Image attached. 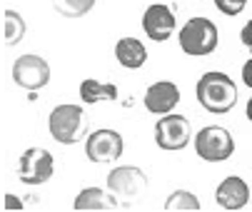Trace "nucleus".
<instances>
[{
  "instance_id": "f257e3e1",
  "label": "nucleus",
  "mask_w": 252,
  "mask_h": 212,
  "mask_svg": "<svg viewBox=\"0 0 252 212\" xmlns=\"http://www.w3.org/2000/svg\"><path fill=\"white\" fill-rule=\"evenodd\" d=\"M197 100L212 115H225L237 102V88L225 73H205L197 80Z\"/></svg>"
},
{
  "instance_id": "f03ea898",
  "label": "nucleus",
  "mask_w": 252,
  "mask_h": 212,
  "mask_svg": "<svg viewBox=\"0 0 252 212\" xmlns=\"http://www.w3.org/2000/svg\"><path fill=\"white\" fill-rule=\"evenodd\" d=\"M48 130L60 145H75L88 132V115L80 105H58L48 118Z\"/></svg>"
},
{
  "instance_id": "7ed1b4c3",
  "label": "nucleus",
  "mask_w": 252,
  "mask_h": 212,
  "mask_svg": "<svg viewBox=\"0 0 252 212\" xmlns=\"http://www.w3.org/2000/svg\"><path fill=\"white\" fill-rule=\"evenodd\" d=\"M180 48L188 55L205 58L212 55L218 48V28L207 18H192L180 30Z\"/></svg>"
},
{
  "instance_id": "20e7f679",
  "label": "nucleus",
  "mask_w": 252,
  "mask_h": 212,
  "mask_svg": "<svg viewBox=\"0 0 252 212\" xmlns=\"http://www.w3.org/2000/svg\"><path fill=\"white\" fill-rule=\"evenodd\" d=\"M195 152L207 162H225L235 152V140L225 127L210 125L195 135Z\"/></svg>"
},
{
  "instance_id": "39448f33",
  "label": "nucleus",
  "mask_w": 252,
  "mask_h": 212,
  "mask_svg": "<svg viewBox=\"0 0 252 212\" xmlns=\"http://www.w3.org/2000/svg\"><path fill=\"white\" fill-rule=\"evenodd\" d=\"M13 80L28 92H38L40 88L50 83V65L40 55H32V53L20 55L13 62Z\"/></svg>"
},
{
  "instance_id": "423d86ee",
  "label": "nucleus",
  "mask_w": 252,
  "mask_h": 212,
  "mask_svg": "<svg viewBox=\"0 0 252 212\" xmlns=\"http://www.w3.org/2000/svg\"><path fill=\"white\" fill-rule=\"evenodd\" d=\"M53 172H55V162L45 148H30L20 155L18 178L25 185H43L53 178Z\"/></svg>"
},
{
  "instance_id": "0eeeda50",
  "label": "nucleus",
  "mask_w": 252,
  "mask_h": 212,
  "mask_svg": "<svg viewBox=\"0 0 252 212\" xmlns=\"http://www.w3.org/2000/svg\"><path fill=\"white\" fill-rule=\"evenodd\" d=\"M107 190L120 200H135L148 190V175L135 165H120L107 175Z\"/></svg>"
},
{
  "instance_id": "6e6552de",
  "label": "nucleus",
  "mask_w": 252,
  "mask_h": 212,
  "mask_svg": "<svg viewBox=\"0 0 252 212\" xmlns=\"http://www.w3.org/2000/svg\"><path fill=\"white\" fill-rule=\"evenodd\" d=\"M155 143L162 150H183L190 143V122L185 115L167 113L155 125Z\"/></svg>"
},
{
  "instance_id": "1a4fd4ad",
  "label": "nucleus",
  "mask_w": 252,
  "mask_h": 212,
  "mask_svg": "<svg viewBox=\"0 0 252 212\" xmlns=\"http://www.w3.org/2000/svg\"><path fill=\"white\" fill-rule=\"evenodd\" d=\"M85 155L93 162H113L123 155V135L115 130H95L85 140Z\"/></svg>"
},
{
  "instance_id": "9d476101",
  "label": "nucleus",
  "mask_w": 252,
  "mask_h": 212,
  "mask_svg": "<svg viewBox=\"0 0 252 212\" xmlns=\"http://www.w3.org/2000/svg\"><path fill=\"white\" fill-rule=\"evenodd\" d=\"M142 30H145V35L150 40L155 43H165L172 30H175V13L162 5V3H155L145 10V15H142Z\"/></svg>"
},
{
  "instance_id": "9b49d317",
  "label": "nucleus",
  "mask_w": 252,
  "mask_h": 212,
  "mask_svg": "<svg viewBox=\"0 0 252 212\" xmlns=\"http://www.w3.org/2000/svg\"><path fill=\"white\" fill-rule=\"evenodd\" d=\"M180 102V88L172 80H160L153 83L145 92V108L153 115H167L172 113V108Z\"/></svg>"
},
{
  "instance_id": "f8f14e48",
  "label": "nucleus",
  "mask_w": 252,
  "mask_h": 212,
  "mask_svg": "<svg viewBox=\"0 0 252 212\" xmlns=\"http://www.w3.org/2000/svg\"><path fill=\"white\" fill-rule=\"evenodd\" d=\"M120 197L110 190H102V187H85L83 192H78L73 207L78 212H110V210H120L125 207L123 202H118Z\"/></svg>"
},
{
  "instance_id": "ddd939ff",
  "label": "nucleus",
  "mask_w": 252,
  "mask_h": 212,
  "mask_svg": "<svg viewBox=\"0 0 252 212\" xmlns=\"http://www.w3.org/2000/svg\"><path fill=\"white\" fill-rule=\"evenodd\" d=\"M215 200H218V205L222 210H242L247 202H250V187L242 178H237V175H230V178H225L218 190H215Z\"/></svg>"
},
{
  "instance_id": "4468645a",
  "label": "nucleus",
  "mask_w": 252,
  "mask_h": 212,
  "mask_svg": "<svg viewBox=\"0 0 252 212\" xmlns=\"http://www.w3.org/2000/svg\"><path fill=\"white\" fill-rule=\"evenodd\" d=\"M115 58H118V62L123 67L137 70V67L145 65L148 50H145V45H142L137 38H120L118 45H115Z\"/></svg>"
},
{
  "instance_id": "2eb2a0df",
  "label": "nucleus",
  "mask_w": 252,
  "mask_h": 212,
  "mask_svg": "<svg viewBox=\"0 0 252 212\" xmlns=\"http://www.w3.org/2000/svg\"><path fill=\"white\" fill-rule=\"evenodd\" d=\"M80 97L88 102V105H95V102H113L118 100V88L113 83H100V80H83L80 83Z\"/></svg>"
},
{
  "instance_id": "dca6fc26",
  "label": "nucleus",
  "mask_w": 252,
  "mask_h": 212,
  "mask_svg": "<svg viewBox=\"0 0 252 212\" xmlns=\"http://www.w3.org/2000/svg\"><path fill=\"white\" fill-rule=\"evenodd\" d=\"M25 35V20L20 13L15 10H5L3 13V40L5 45H18Z\"/></svg>"
},
{
  "instance_id": "f3484780",
  "label": "nucleus",
  "mask_w": 252,
  "mask_h": 212,
  "mask_svg": "<svg viewBox=\"0 0 252 212\" xmlns=\"http://www.w3.org/2000/svg\"><path fill=\"white\" fill-rule=\"evenodd\" d=\"M165 210L167 212H197L200 210V200L192 192H188V190H175L167 197Z\"/></svg>"
},
{
  "instance_id": "a211bd4d",
  "label": "nucleus",
  "mask_w": 252,
  "mask_h": 212,
  "mask_svg": "<svg viewBox=\"0 0 252 212\" xmlns=\"http://www.w3.org/2000/svg\"><path fill=\"white\" fill-rule=\"evenodd\" d=\"M95 0H53V8L63 18H83L93 10Z\"/></svg>"
},
{
  "instance_id": "6ab92c4d",
  "label": "nucleus",
  "mask_w": 252,
  "mask_h": 212,
  "mask_svg": "<svg viewBox=\"0 0 252 212\" xmlns=\"http://www.w3.org/2000/svg\"><path fill=\"white\" fill-rule=\"evenodd\" d=\"M247 5V0H215V8H218L222 15H240Z\"/></svg>"
},
{
  "instance_id": "aec40b11",
  "label": "nucleus",
  "mask_w": 252,
  "mask_h": 212,
  "mask_svg": "<svg viewBox=\"0 0 252 212\" xmlns=\"http://www.w3.org/2000/svg\"><path fill=\"white\" fill-rule=\"evenodd\" d=\"M240 40H242V45H245V48L252 53V20H250V23H247V25L240 30Z\"/></svg>"
},
{
  "instance_id": "412c9836",
  "label": "nucleus",
  "mask_w": 252,
  "mask_h": 212,
  "mask_svg": "<svg viewBox=\"0 0 252 212\" xmlns=\"http://www.w3.org/2000/svg\"><path fill=\"white\" fill-rule=\"evenodd\" d=\"M3 207H5V210H23V202H20L15 195H5V197H3Z\"/></svg>"
},
{
  "instance_id": "4be33fe9",
  "label": "nucleus",
  "mask_w": 252,
  "mask_h": 212,
  "mask_svg": "<svg viewBox=\"0 0 252 212\" xmlns=\"http://www.w3.org/2000/svg\"><path fill=\"white\" fill-rule=\"evenodd\" d=\"M242 83H245L247 88H252V58L242 65Z\"/></svg>"
},
{
  "instance_id": "5701e85b",
  "label": "nucleus",
  "mask_w": 252,
  "mask_h": 212,
  "mask_svg": "<svg viewBox=\"0 0 252 212\" xmlns=\"http://www.w3.org/2000/svg\"><path fill=\"white\" fill-rule=\"evenodd\" d=\"M245 113H247V120L252 122V97L247 100V108H245Z\"/></svg>"
}]
</instances>
